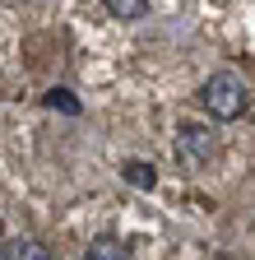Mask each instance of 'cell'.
Here are the masks:
<instances>
[{
  "instance_id": "1",
  "label": "cell",
  "mask_w": 255,
  "mask_h": 260,
  "mask_svg": "<svg viewBox=\"0 0 255 260\" xmlns=\"http://www.w3.org/2000/svg\"><path fill=\"white\" fill-rule=\"evenodd\" d=\"M200 103H204L209 116H218V121H237V116L246 112V88H241L237 75H213V79L200 88Z\"/></svg>"
},
{
  "instance_id": "2",
  "label": "cell",
  "mask_w": 255,
  "mask_h": 260,
  "mask_svg": "<svg viewBox=\"0 0 255 260\" xmlns=\"http://www.w3.org/2000/svg\"><path fill=\"white\" fill-rule=\"evenodd\" d=\"M181 153L190 162H209L213 158V135L204 125H181Z\"/></svg>"
},
{
  "instance_id": "3",
  "label": "cell",
  "mask_w": 255,
  "mask_h": 260,
  "mask_svg": "<svg viewBox=\"0 0 255 260\" xmlns=\"http://www.w3.org/2000/svg\"><path fill=\"white\" fill-rule=\"evenodd\" d=\"M107 10H112L116 19H139V14L149 10V0H107Z\"/></svg>"
},
{
  "instance_id": "4",
  "label": "cell",
  "mask_w": 255,
  "mask_h": 260,
  "mask_svg": "<svg viewBox=\"0 0 255 260\" xmlns=\"http://www.w3.org/2000/svg\"><path fill=\"white\" fill-rule=\"evenodd\" d=\"M125 177H130L135 186H144V190L153 186V168H149V162H130V168H125Z\"/></svg>"
}]
</instances>
